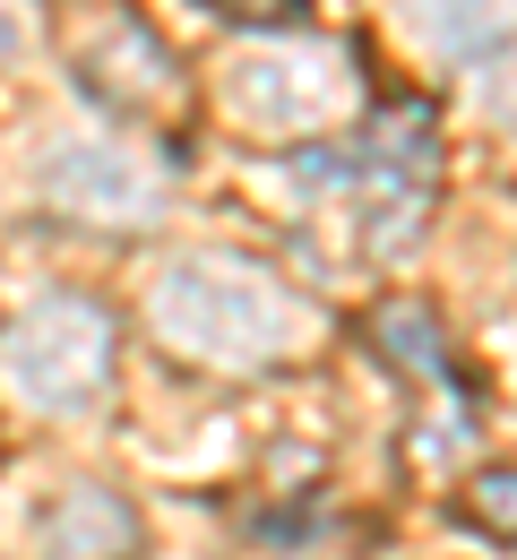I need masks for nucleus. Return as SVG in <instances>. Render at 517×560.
Returning a JSON list of instances; mask_svg holds the SVG:
<instances>
[{
    "instance_id": "nucleus-1",
    "label": "nucleus",
    "mask_w": 517,
    "mask_h": 560,
    "mask_svg": "<svg viewBox=\"0 0 517 560\" xmlns=\"http://www.w3.org/2000/svg\"><path fill=\"white\" fill-rule=\"evenodd\" d=\"M155 328L164 346L208 362V371H268L277 353L294 346V302L285 284L250 259H224V250H190L155 277Z\"/></svg>"
},
{
    "instance_id": "nucleus-2",
    "label": "nucleus",
    "mask_w": 517,
    "mask_h": 560,
    "mask_svg": "<svg viewBox=\"0 0 517 560\" xmlns=\"http://www.w3.org/2000/svg\"><path fill=\"white\" fill-rule=\"evenodd\" d=\"M52 44L78 86L121 121H164L181 104V70L130 0H52Z\"/></svg>"
},
{
    "instance_id": "nucleus-3",
    "label": "nucleus",
    "mask_w": 517,
    "mask_h": 560,
    "mask_svg": "<svg viewBox=\"0 0 517 560\" xmlns=\"http://www.w3.org/2000/svg\"><path fill=\"white\" fill-rule=\"evenodd\" d=\"M0 371H9V388H17L35 415H78V406H95L104 380H113V319H104L95 302H78V293H44V302H26V311L9 319Z\"/></svg>"
},
{
    "instance_id": "nucleus-4",
    "label": "nucleus",
    "mask_w": 517,
    "mask_h": 560,
    "mask_svg": "<svg viewBox=\"0 0 517 560\" xmlns=\"http://www.w3.org/2000/svg\"><path fill=\"white\" fill-rule=\"evenodd\" d=\"M35 190L70 215V224H104V233H155L164 208H173L164 173L139 164L121 139H61L35 164Z\"/></svg>"
},
{
    "instance_id": "nucleus-5",
    "label": "nucleus",
    "mask_w": 517,
    "mask_h": 560,
    "mask_svg": "<svg viewBox=\"0 0 517 560\" xmlns=\"http://www.w3.org/2000/svg\"><path fill=\"white\" fill-rule=\"evenodd\" d=\"M345 95H354V78H345L337 52H319V44L250 52V61H233V78H224V104H233L250 130H277V139L328 130V121L345 113Z\"/></svg>"
},
{
    "instance_id": "nucleus-6",
    "label": "nucleus",
    "mask_w": 517,
    "mask_h": 560,
    "mask_svg": "<svg viewBox=\"0 0 517 560\" xmlns=\"http://www.w3.org/2000/svg\"><path fill=\"white\" fill-rule=\"evenodd\" d=\"M44 560H139V509L104 483H70L35 517Z\"/></svg>"
},
{
    "instance_id": "nucleus-7",
    "label": "nucleus",
    "mask_w": 517,
    "mask_h": 560,
    "mask_svg": "<svg viewBox=\"0 0 517 560\" xmlns=\"http://www.w3.org/2000/svg\"><path fill=\"white\" fill-rule=\"evenodd\" d=\"M406 18H414V35L432 44V52H448V61H492L501 44L517 35V9L509 0H406Z\"/></svg>"
},
{
    "instance_id": "nucleus-8",
    "label": "nucleus",
    "mask_w": 517,
    "mask_h": 560,
    "mask_svg": "<svg viewBox=\"0 0 517 560\" xmlns=\"http://www.w3.org/2000/svg\"><path fill=\"white\" fill-rule=\"evenodd\" d=\"M363 155H371V164H388V173H414V182H432V155H440V113H432L423 95H406V104H379V121H371Z\"/></svg>"
},
{
    "instance_id": "nucleus-9",
    "label": "nucleus",
    "mask_w": 517,
    "mask_h": 560,
    "mask_svg": "<svg viewBox=\"0 0 517 560\" xmlns=\"http://www.w3.org/2000/svg\"><path fill=\"white\" fill-rule=\"evenodd\" d=\"M371 337H379V353H388L397 371H414V380H448V337H440V319H432L423 302H379Z\"/></svg>"
},
{
    "instance_id": "nucleus-10",
    "label": "nucleus",
    "mask_w": 517,
    "mask_h": 560,
    "mask_svg": "<svg viewBox=\"0 0 517 560\" xmlns=\"http://www.w3.org/2000/svg\"><path fill=\"white\" fill-rule=\"evenodd\" d=\"M457 509H466L492 544H517V466H483L474 483L457 491Z\"/></svg>"
},
{
    "instance_id": "nucleus-11",
    "label": "nucleus",
    "mask_w": 517,
    "mask_h": 560,
    "mask_svg": "<svg viewBox=\"0 0 517 560\" xmlns=\"http://www.w3.org/2000/svg\"><path fill=\"white\" fill-rule=\"evenodd\" d=\"M216 18H233V26H259V35H277V26H302L310 18V0H208Z\"/></svg>"
},
{
    "instance_id": "nucleus-12",
    "label": "nucleus",
    "mask_w": 517,
    "mask_h": 560,
    "mask_svg": "<svg viewBox=\"0 0 517 560\" xmlns=\"http://www.w3.org/2000/svg\"><path fill=\"white\" fill-rule=\"evenodd\" d=\"M474 70H483V95H492V113H501V121L517 130V35L501 44V52H492V61H474Z\"/></svg>"
}]
</instances>
